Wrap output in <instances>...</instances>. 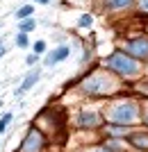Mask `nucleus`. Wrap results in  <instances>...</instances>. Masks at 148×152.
<instances>
[{
	"label": "nucleus",
	"mask_w": 148,
	"mask_h": 152,
	"mask_svg": "<svg viewBox=\"0 0 148 152\" xmlns=\"http://www.w3.org/2000/svg\"><path fill=\"white\" fill-rule=\"evenodd\" d=\"M34 61H37V55H30V57H27V64H30V66H32Z\"/></svg>",
	"instance_id": "nucleus-18"
},
{
	"label": "nucleus",
	"mask_w": 148,
	"mask_h": 152,
	"mask_svg": "<svg viewBox=\"0 0 148 152\" xmlns=\"http://www.w3.org/2000/svg\"><path fill=\"white\" fill-rule=\"evenodd\" d=\"M130 143H135L137 148L146 150V148H148V136H146V134H132V136H130Z\"/></svg>",
	"instance_id": "nucleus-9"
},
{
	"label": "nucleus",
	"mask_w": 148,
	"mask_h": 152,
	"mask_svg": "<svg viewBox=\"0 0 148 152\" xmlns=\"http://www.w3.org/2000/svg\"><path fill=\"white\" fill-rule=\"evenodd\" d=\"M84 89L89 91V93H107L112 89V80H107L105 75H91L87 82H84Z\"/></svg>",
	"instance_id": "nucleus-3"
},
{
	"label": "nucleus",
	"mask_w": 148,
	"mask_h": 152,
	"mask_svg": "<svg viewBox=\"0 0 148 152\" xmlns=\"http://www.w3.org/2000/svg\"><path fill=\"white\" fill-rule=\"evenodd\" d=\"M32 12H34L32 7L25 5V7H21L18 12H16V18H30V16H32Z\"/></svg>",
	"instance_id": "nucleus-11"
},
{
	"label": "nucleus",
	"mask_w": 148,
	"mask_h": 152,
	"mask_svg": "<svg viewBox=\"0 0 148 152\" xmlns=\"http://www.w3.org/2000/svg\"><path fill=\"white\" fill-rule=\"evenodd\" d=\"M146 123H148V116H146Z\"/></svg>",
	"instance_id": "nucleus-22"
},
{
	"label": "nucleus",
	"mask_w": 148,
	"mask_h": 152,
	"mask_svg": "<svg viewBox=\"0 0 148 152\" xmlns=\"http://www.w3.org/2000/svg\"><path fill=\"white\" fill-rule=\"evenodd\" d=\"M37 2H50V0H37Z\"/></svg>",
	"instance_id": "nucleus-21"
},
{
	"label": "nucleus",
	"mask_w": 148,
	"mask_h": 152,
	"mask_svg": "<svg viewBox=\"0 0 148 152\" xmlns=\"http://www.w3.org/2000/svg\"><path fill=\"white\" fill-rule=\"evenodd\" d=\"M105 2H107L112 9H121V7H128L132 0H105Z\"/></svg>",
	"instance_id": "nucleus-12"
},
{
	"label": "nucleus",
	"mask_w": 148,
	"mask_h": 152,
	"mask_svg": "<svg viewBox=\"0 0 148 152\" xmlns=\"http://www.w3.org/2000/svg\"><path fill=\"white\" fill-rule=\"evenodd\" d=\"M64 57H68V48H66V45H62V48H57V50H52L50 55L46 57V64H48V66H52V64L62 61Z\"/></svg>",
	"instance_id": "nucleus-6"
},
{
	"label": "nucleus",
	"mask_w": 148,
	"mask_h": 152,
	"mask_svg": "<svg viewBox=\"0 0 148 152\" xmlns=\"http://www.w3.org/2000/svg\"><path fill=\"white\" fill-rule=\"evenodd\" d=\"M37 80H39V70H32V73H30V75L25 77V82H23V84H21V86H18V91H16V95H18V93H25L27 89H32Z\"/></svg>",
	"instance_id": "nucleus-8"
},
{
	"label": "nucleus",
	"mask_w": 148,
	"mask_h": 152,
	"mask_svg": "<svg viewBox=\"0 0 148 152\" xmlns=\"http://www.w3.org/2000/svg\"><path fill=\"white\" fill-rule=\"evenodd\" d=\"M77 123H80L82 127H89V125L96 127L98 123H100V118H98L94 111H84V114H80V121H77Z\"/></svg>",
	"instance_id": "nucleus-7"
},
{
	"label": "nucleus",
	"mask_w": 148,
	"mask_h": 152,
	"mask_svg": "<svg viewBox=\"0 0 148 152\" xmlns=\"http://www.w3.org/2000/svg\"><path fill=\"white\" fill-rule=\"evenodd\" d=\"M12 118H14L12 114H5V116H2V118H0V134L5 132V127L9 125V121H12Z\"/></svg>",
	"instance_id": "nucleus-13"
},
{
	"label": "nucleus",
	"mask_w": 148,
	"mask_h": 152,
	"mask_svg": "<svg viewBox=\"0 0 148 152\" xmlns=\"http://www.w3.org/2000/svg\"><path fill=\"white\" fill-rule=\"evenodd\" d=\"M96 152H110V148H107V150H96Z\"/></svg>",
	"instance_id": "nucleus-20"
},
{
	"label": "nucleus",
	"mask_w": 148,
	"mask_h": 152,
	"mask_svg": "<svg viewBox=\"0 0 148 152\" xmlns=\"http://www.w3.org/2000/svg\"><path fill=\"white\" fill-rule=\"evenodd\" d=\"M139 9L148 14V0H139Z\"/></svg>",
	"instance_id": "nucleus-17"
},
{
	"label": "nucleus",
	"mask_w": 148,
	"mask_h": 152,
	"mask_svg": "<svg viewBox=\"0 0 148 152\" xmlns=\"http://www.w3.org/2000/svg\"><path fill=\"white\" fill-rule=\"evenodd\" d=\"M2 55H5V48H2V43H0V57H2Z\"/></svg>",
	"instance_id": "nucleus-19"
},
{
	"label": "nucleus",
	"mask_w": 148,
	"mask_h": 152,
	"mask_svg": "<svg viewBox=\"0 0 148 152\" xmlns=\"http://www.w3.org/2000/svg\"><path fill=\"white\" fill-rule=\"evenodd\" d=\"M43 50H46V43L43 41H37V43H34V55H41Z\"/></svg>",
	"instance_id": "nucleus-14"
},
{
	"label": "nucleus",
	"mask_w": 148,
	"mask_h": 152,
	"mask_svg": "<svg viewBox=\"0 0 148 152\" xmlns=\"http://www.w3.org/2000/svg\"><path fill=\"white\" fill-rule=\"evenodd\" d=\"M137 116H139V111H137L135 102H121V104H116L110 111V121L119 123V125H128V123L137 121Z\"/></svg>",
	"instance_id": "nucleus-1"
},
{
	"label": "nucleus",
	"mask_w": 148,
	"mask_h": 152,
	"mask_svg": "<svg viewBox=\"0 0 148 152\" xmlns=\"http://www.w3.org/2000/svg\"><path fill=\"white\" fill-rule=\"evenodd\" d=\"M80 25H82V27H89L91 25V16H89V14H84L82 18H80Z\"/></svg>",
	"instance_id": "nucleus-16"
},
{
	"label": "nucleus",
	"mask_w": 148,
	"mask_h": 152,
	"mask_svg": "<svg viewBox=\"0 0 148 152\" xmlns=\"http://www.w3.org/2000/svg\"><path fill=\"white\" fill-rule=\"evenodd\" d=\"M41 134L37 132V129H30V134H27V139L21 143V152H39L41 150Z\"/></svg>",
	"instance_id": "nucleus-5"
},
{
	"label": "nucleus",
	"mask_w": 148,
	"mask_h": 152,
	"mask_svg": "<svg viewBox=\"0 0 148 152\" xmlns=\"http://www.w3.org/2000/svg\"><path fill=\"white\" fill-rule=\"evenodd\" d=\"M18 30H21V34H27V32H32V30H34V20L25 18V20H23V23L18 25Z\"/></svg>",
	"instance_id": "nucleus-10"
},
{
	"label": "nucleus",
	"mask_w": 148,
	"mask_h": 152,
	"mask_svg": "<svg viewBox=\"0 0 148 152\" xmlns=\"http://www.w3.org/2000/svg\"><path fill=\"white\" fill-rule=\"evenodd\" d=\"M16 45H18V48L27 45V37H25V34H18V37H16Z\"/></svg>",
	"instance_id": "nucleus-15"
},
{
	"label": "nucleus",
	"mask_w": 148,
	"mask_h": 152,
	"mask_svg": "<svg viewBox=\"0 0 148 152\" xmlns=\"http://www.w3.org/2000/svg\"><path fill=\"white\" fill-rule=\"evenodd\" d=\"M125 50L132 55V57H148V39L146 37H139V39H132V41H128V45H125Z\"/></svg>",
	"instance_id": "nucleus-4"
},
{
	"label": "nucleus",
	"mask_w": 148,
	"mask_h": 152,
	"mask_svg": "<svg viewBox=\"0 0 148 152\" xmlns=\"http://www.w3.org/2000/svg\"><path fill=\"white\" fill-rule=\"evenodd\" d=\"M107 66L121 75H135L137 73V61L132 57H128L125 52H114L107 57Z\"/></svg>",
	"instance_id": "nucleus-2"
}]
</instances>
